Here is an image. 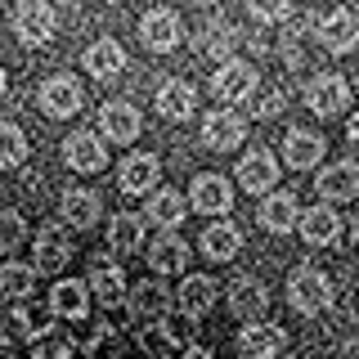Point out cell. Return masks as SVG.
Instances as JSON below:
<instances>
[{"label": "cell", "mask_w": 359, "mask_h": 359, "mask_svg": "<svg viewBox=\"0 0 359 359\" xmlns=\"http://www.w3.org/2000/svg\"><path fill=\"white\" fill-rule=\"evenodd\" d=\"M86 72L90 76H99V81H117L121 72H126V50H121L112 36H104V41H95L86 50Z\"/></svg>", "instance_id": "obj_21"}, {"label": "cell", "mask_w": 359, "mask_h": 359, "mask_svg": "<svg viewBox=\"0 0 359 359\" xmlns=\"http://www.w3.org/2000/svg\"><path fill=\"white\" fill-rule=\"evenodd\" d=\"M265 306H269V297H265V283L261 278H233L229 283V310L238 314L243 323H261V314H265Z\"/></svg>", "instance_id": "obj_16"}, {"label": "cell", "mask_w": 359, "mask_h": 359, "mask_svg": "<svg viewBox=\"0 0 359 359\" xmlns=\"http://www.w3.org/2000/svg\"><path fill=\"white\" fill-rule=\"evenodd\" d=\"M99 130H104L108 144H130V140H140L144 117H140L135 104H126V99H112V104L99 108Z\"/></svg>", "instance_id": "obj_5"}, {"label": "cell", "mask_w": 359, "mask_h": 359, "mask_svg": "<svg viewBox=\"0 0 359 359\" xmlns=\"http://www.w3.org/2000/svg\"><path fill=\"white\" fill-rule=\"evenodd\" d=\"M238 27H233L229 18H216V22H207L202 27V36H198V54H207V59H216V63H229L233 59V50H238Z\"/></svg>", "instance_id": "obj_22"}, {"label": "cell", "mask_w": 359, "mask_h": 359, "mask_svg": "<svg viewBox=\"0 0 359 359\" xmlns=\"http://www.w3.org/2000/svg\"><path fill=\"white\" fill-rule=\"evenodd\" d=\"M86 310H90V292L86 283H76V278H63V283H54L50 292V314L54 319H86Z\"/></svg>", "instance_id": "obj_27"}, {"label": "cell", "mask_w": 359, "mask_h": 359, "mask_svg": "<svg viewBox=\"0 0 359 359\" xmlns=\"http://www.w3.org/2000/svg\"><path fill=\"white\" fill-rule=\"evenodd\" d=\"M32 287H36V269L32 265H22V261L0 265V297L22 301V297H32Z\"/></svg>", "instance_id": "obj_34"}, {"label": "cell", "mask_w": 359, "mask_h": 359, "mask_svg": "<svg viewBox=\"0 0 359 359\" xmlns=\"http://www.w3.org/2000/svg\"><path fill=\"white\" fill-rule=\"evenodd\" d=\"M86 292L99 297L104 306H121V301H126V274H121L117 265H95V269H90Z\"/></svg>", "instance_id": "obj_30"}, {"label": "cell", "mask_w": 359, "mask_h": 359, "mask_svg": "<svg viewBox=\"0 0 359 359\" xmlns=\"http://www.w3.org/2000/svg\"><path fill=\"white\" fill-rule=\"evenodd\" d=\"M287 301H292V310H301V314H323L332 306V278L323 274V269H314V265L292 269Z\"/></svg>", "instance_id": "obj_1"}, {"label": "cell", "mask_w": 359, "mask_h": 359, "mask_svg": "<svg viewBox=\"0 0 359 359\" xmlns=\"http://www.w3.org/2000/svg\"><path fill=\"white\" fill-rule=\"evenodd\" d=\"M22 238H27L22 216H18V211H0V252H14Z\"/></svg>", "instance_id": "obj_38"}, {"label": "cell", "mask_w": 359, "mask_h": 359, "mask_svg": "<svg viewBox=\"0 0 359 359\" xmlns=\"http://www.w3.org/2000/svg\"><path fill=\"white\" fill-rule=\"evenodd\" d=\"M108 5H121V0H108Z\"/></svg>", "instance_id": "obj_48"}, {"label": "cell", "mask_w": 359, "mask_h": 359, "mask_svg": "<svg viewBox=\"0 0 359 359\" xmlns=\"http://www.w3.org/2000/svg\"><path fill=\"white\" fill-rule=\"evenodd\" d=\"M351 243H355V247H359V220H355V229H351Z\"/></svg>", "instance_id": "obj_44"}, {"label": "cell", "mask_w": 359, "mask_h": 359, "mask_svg": "<svg viewBox=\"0 0 359 359\" xmlns=\"http://www.w3.org/2000/svg\"><path fill=\"white\" fill-rule=\"evenodd\" d=\"M314 189H319L323 207H328V202H355L359 198V162H332V166H323L319 180H314Z\"/></svg>", "instance_id": "obj_8"}, {"label": "cell", "mask_w": 359, "mask_h": 359, "mask_svg": "<svg viewBox=\"0 0 359 359\" xmlns=\"http://www.w3.org/2000/svg\"><path fill=\"white\" fill-rule=\"evenodd\" d=\"M144 216L153 224H162V229H175V224L184 220V198H180V189H153Z\"/></svg>", "instance_id": "obj_31"}, {"label": "cell", "mask_w": 359, "mask_h": 359, "mask_svg": "<svg viewBox=\"0 0 359 359\" xmlns=\"http://www.w3.org/2000/svg\"><path fill=\"white\" fill-rule=\"evenodd\" d=\"M5 86H9V81H5V67H0V95H5Z\"/></svg>", "instance_id": "obj_45"}, {"label": "cell", "mask_w": 359, "mask_h": 359, "mask_svg": "<svg viewBox=\"0 0 359 359\" xmlns=\"http://www.w3.org/2000/svg\"><path fill=\"white\" fill-rule=\"evenodd\" d=\"M54 27H59V14H54V5H45V0H22L14 9V32H18V41H27V45H45L54 36Z\"/></svg>", "instance_id": "obj_4"}, {"label": "cell", "mask_w": 359, "mask_h": 359, "mask_svg": "<svg viewBox=\"0 0 359 359\" xmlns=\"http://www.w3.org/2000/svg\"><path fill=\"white\" fill-rule=\"evenodd\" d=\"M189 202L202 211V216H224V211L233 207V189H229V180L224 175H198L194 180V194H189Z\"/></svg>", "instance_id": "obj_14"}, {"label": "cell", "mask_w": 359, "mask_h": 359, "mask_svg": "<svg viewBox=\"0 0 359 359\" xmlns=\"http://www.w3.org/2000/svg\"><path fill=\"white\" fill-rule=\"evenodd\" d=\"M243 247V233L233 229V224H207V233H202V252L211 256V261H233Z\"/></svg>", "instance_id": "obj_33"}, {"label": "cell", "mask_w": 359, "mask_h": 359, "mask_svg": "<svg viewBox=\"0 0 359 359\" xmlns=\"http://www.w3.org/2000/svg\"><path fill=\"white\" fill-rule=\"evenodd\" d=\"M76 355V346L67 341L63 332H41V337H32V359H72Z\"/></svg>", "instance_id": "obj_36"}, {"label": "cell", "mask_w": 359, "mask_h": 359, "mask_svg": "<svg viewBox=\"0 0 359 359\" xmlns=\"http://www.w3.org/2000/svg\"><path fill=\"white\" fill-rule=\"evenodd\" d=\"M140 346L149 359H175L180 355V332L171 319H153V323H140Z\"/></svg>", "instance_id": "obj_28"}, {"label": "cell", "mask_w": 359, "mask_h": 359, "mask_svg": "<svg viewBox=\"0 0 359 359\" xmlns=\"http://www.w3.org/2000/svg\"><path fill=\"white\" fill-rule=\"evenodd\" d=\"M108 247H112V252H121V256L140 252V247H144V216H135V211L112 216V224H108Z\"/></svg>", "instance_id": "obj_29"}, {"label": "cell", "mask_w": 359, "mask_h": 359, "mask_svg": "<svg viewBox=\"0 0 359 359\" xmlns=\"http://www.w3.org/2000/svg\"><path fill=\"white\" fill-rule=\"evenodd\" d=\"M287 346V332L278 328V323H247V328L238 332V351L243 359H269L278 355Z\"/></svg>", "instance_id": "obj_17"}, {"label": "cell", "mask_w": 359, "mask_h": 359, "mask_svg": "<svg viewBox=\"0 0 359 359\" xmlns=\"http://www.w3.org/2000/svg\"><path fill=\"white\" fill-rule=\"evenodd\" d=\"M63 220L72 224V229H90V224L99 220V198L90 194V189H67L63 194Z\"/></svg>", "instance_id": "obj_32"}, {"label": "cell", "mask_w": 359, "mask_h": 359, "mask_svg": "<svg viewBox=\"0 0 359 359\" xmlns=\"http://www.w3.org/2000/svg\"><path fill=\"white\" fill-rule=\"evenodd\" d=\"M27 162V135L9 121H0V171H14Z\"/></svg>", "instance_id": "obj_35"}, {"label": "cell", "mask_w": 359, "mask_h": 359, "mask_svg": "<svg viewBox=\"0 0 359 359\" xmlns=\"http://www.w3.org/2000/svg\"><path fill=\"white\" fill-rule=\"evenodd\" d=\"M72 261V233L63 224H45L36 233V274H59V269Z\"/></svg>", "instance_id": "obj_9"}, {"label": "cell", "mask_w": 359, "mask_h": 359, "mask_svg": "<svg viewBox=\"0 0 359 359\" xmlns=\"http://www.w3.org/2000/svg\"><path fill=\"white\" fill-rule=\"evenodd\" d=\"M252 14L261 22H283L292 14V0H252Z\"/></svg>", "instance_id": "obj_40"}, {"label": "cell", "mask_w": 359, "mask_h": 359, "mask_svg": "<svg viewBox=\"0 0 359 359\" xmlns=\"http://www.w3.org/2000/svg\"><path fill=\"white\" fill-rule=\"evenodd\" d=\"M126 306L135 314V323H153V319H166L171 292H166L162 283H140V287H126Z\"/></svg>", "instance_id": "obj_19"}, {"label": "cell", "mask_w": 359, "mask_h": 359, "mask_svg": "<svg viewBox=\"0 0 359 359\" xmlns=\"http://www.w3.org/2000/svg\"><path fill=\"white\" fill-rule=\"evenodd\" d=\"M211 310H216V278L189 274L184 283H180V314H184V319H207Z\"/></svg>", "instance_id": "obj_18"}, {"label": "cell", "mask_w": 359, "mask_h": 359, "mask_svg": "<svg viewBox=\"0 0 359 359\" xmlns=\"http://www.w3.org/2000/svg\"><path fill=\"white\" fill-rule=\"evenodd\" d=\"M63 162L72 166V171L95 175V171H104V166H108V144L99 140L95 130H76L72 140H63Z\"/></svg>", "instance_id": "obj_6"}, {"label": "cell", "mask_w": 359, "mask_h": 359, "mask_svg": "<svg viewBox=\"0 0 359 359\" xmlns=\"http://www.w3.org/2000/svg\"><path fill=\"white\" fill-rule=\"evenodd\" d=\"M0 332L5 337H36V323H32V314L22 306H14V310L0 314Z\"/></svg>", "instance_id": "obj_39"}, {"label": "cell", "mask_w": 359, "mask_h": 359, "mask_svg": "<svg viewBox=\"0 0 359 359\" xmlns=\"http://www.w3.org/2000/svg\"><path fill=\"white\" fill-rule=\"evenodd\" d=\"M274 180H278V162H274V153H269V149H252L238 162V184L247 189V194H269Z\"/></svg>", "instance_id": "obj_15"}, {"label": "cell", "mask_w": 359, "mask_h": 359, "mask_svg": "<svg viewBox=\"0 0 359 359\" xmlns=\"http://www.w3.org/2000/svg\"><path fill=\"white\" fill-rule=\"evenodd\" d=\"M243 135H247V121L238 117V112H229V108L207 112V121H202V144H207V149H216V153L238 149Z\"/></svg>", "instance_id": "obj_10"}, {"label": "cell", "mask_w": 359, "mask_h": 359, "mask_svg": "<svg viewBox=\"0 0 359 359\" xmlns=\"http://www.w3.org/2000/svg\"><path fill=\"white\" fill-rule=\"evenodd\" d=\"M319 45L328 54H351L359 45V14H351V9H332V14L319 22Z\"/></svg>", "instance_id": "obj_12"}, {"label": "cell", "mask_w": 359, "mask_h": 359, "mask_svg": "<svg viewBox=\"0 0 359 359\" xmlns=\"http://www.w3.org/2000/svg\"><path fill=\"white\" fill-rule=\"evenodd\" d=\"M0 359H14V346L9 341H0Z\"/></svg>", "instance_id": "obj_43"}, {"label": "cell", "mask_w": 359, "mask_h": 359, "mask_svg": "<svg viewBox=\"0 0 359 359\" xmlns=\"http://www.w3.org/2000/svg\"><path fill=\"white\" fill-rule=\"evenodd\" d=\"M180 359H216V355H211V351H207V346H189V351H184V355H180Z\"/></svg>", "instance_id": "obj_41"}, {"label": "cell", "mask_w": 359, "mask_h": 359, "mask_svg": "<svg viewBox=\"0 0 359 359\" xmlns=\"http://www.w3.org/2000/svg\"><path fill=\"white\" fill-rule=\"evenodd\" d=\"M247 104H252V117L269 121V117H278V112H283V90H261V86H256Z\"/></svg>", "instance_id": "obj_37"}, {"label": "cell", "mask_w": 359, "mask_h": 359, "mask_svg": "<svg viewBox=\"0 0 359 359\" xmlns=\"http://www.w3.org/2000/svg\"><path fill=\"white\" fill-rule=\"evenodd\" d=\"M194 5H216V0H194Z\"/></svg>", "instance_id": "obj_47"}, {"label": "cell", "mask_w": 359, "mask_h": 359, "mask_svg": "<svg viewBox=\"0 0 359 359\" xmlns=\"http://www.w3.org/2000/svg\"><path fill=\"white\" fill-rule=\"evenodd\" d=\"M283 157H287V166L292 171H310V166H319V157H323V140L314 130H287L283 135Z\"/></svg>", "instance_id": "obj_26"}, {"label": "cell", "mask_w": 359, "mask_h": 359, "mask_svg": "<svg viewBox=\"0 0 359 359\" xmlns=\"http://www.w3.org/2000/svg\"><path fill=\"white\" fill-rule=\"evenodd\" d=\"M256 86H261V76H256V67L243 63V59H229V63H220L216 72H211V90H216V99H224V104H247Z\"/></svg>", "instance_id": "obj_2"}, {"label": "cell", "mask_w": 359, "mask_h": 359, "mask_svg": "<svg viewBox=\"0 0 359 359\" xmlns=\"http://www.w3.org/2000/svg\"><path fill=\"white\" fill-rule=\"evenodd\" d=\"M297 216H301V207H297V194H292V189H278V194H269L261 202V224L269 233L297 229Z\"/></svg>", "instance_id": "obj_24"}, {"label": "cell", "mask_w": 359, "mask_h": 359, "mask_svg": "<svg viewBox=\"0 0 359 359\" xmlns=\"http://www.w3.org/2000/svg\"><path fill=\"white\" fill-rule=\"evenodd\" d=\"M346 135H351V144H359V112L351 117V126H346Z\"/></svg>", "instance_id": "obj_42"}, {"label": "cell", "mask_w": 359, "mask_h": 359, "mask_svg": "<svg viewBox=\"0 0 359 359\" xmlns=\"http://www.w3.org/2000/svg\"><path fill=\"white\" fill-rule=\"evenodd\" d=\"M121 194H135V198H144V194H153L157 189V180H162V162H157L153 153H130L126 162H121Z\"/></svg>", "instance_id": "obj_13"}, {"label": "cell", "mask_w": 359, "mask_h": 359, "mask_svg": "<svg viewBox=\"0 0 359 359\" xmlns=\"http://www.w3.org/2000/svg\"><path fill=\"white\" fill-rule=\"evenodd\" d=\"M194 108H198V95H194V86L189 81H162V90H157V112H162L166 121H189L194 117Z\"/></svg>", "instance_id": "obj_23"}, {"label": "cell", "mask_w": 359, "mask_h": 359, "mask_svg": "<svg viewBox=\"0 0 359 359\" xmlns=\"http://www.w3.org/2000/svg\"><path fill=\"white\" fill-rule=\"evenodd\" d=\"M269 359H292V355H283V351H278V355H269Z\"/></svg>", "instance_id": "obj_46"}, {"label": "cell", "mask_w": 359, "mask_h": 359, "mask_svg": "<svg viewBox=\"0 0 359 359\" xmlns=\"http://www.w3.org/2000/svg\"><path fill=\"white\" fill-rule=\"evenodd\" d=\"M180 36H184V27H180V14H171V9H149V14L140 18V41L149 45L153 54L175 50Z\"/></svg>", "instance_id": "obj_11"}, {"label": "cell", "mask_w": 359, "mask_h": 359, "mask_svg": "<svg viewBox=\"0 0 359 359\" xmlns=\"http://www.w3.org/2000/svg\"><path fill=\"white\" fill-rule=\"evenodd\" d=\"M81 104H86V95H81V86H76L72 76H50V81L41 86V112H45V117H54V121L76 117Z\"/></svg>", "instance_id": "obj_7"}, {"label": "cell", "mask_w": 359, "mask_h": 359, "mask_svg": "<svg viewBox=\"0 0 359 359\" xmlns=\"http://www.w3.org/2000/svg\"><path fill=\"white\" fill-rule=\"evenodd\" d=\"M297 229L310 247H328V243H337V233H341V216L319 202V207H310V211L297 216Z\"/></svg>", "instance_id": "obj_20"}, {"label": "cell", "mask_w": 359, "mask_h": 359, "mask_svg": "<svg viewBox=\"0 0 359 359\" xmlns=\"http://www.w3.org/2000/svg\"><path fill=\"white\" fill-rule=\"evenodd\" d=\"M184 261H189L184 238H180L175 229H162V233L153 238V247H149V265L157 269V274H180V269H184Z\"/></svg>", "instance_id": "obj_25"}, {"label": "cell", "mask_w": 359, "mask_h": 359, "mask_svg": "<svg viewBox=\"0 0 359 359\" xmlns=\"http://www.w3.org/2000/svg\"><path fill=\"white\" fill-rule=\"evenodd\" d=\"M306 104H310L314 117H337L341 108H351V81L337 76V72H319L306 86Z\"/></svg>", "instance_id": "obj_3"}]
</instances>
